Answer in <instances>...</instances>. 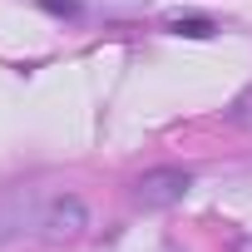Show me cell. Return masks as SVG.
Returning a JSON list of instances; mask_svg holds the SVG:
<instances>
[{
  "mask_svg": "<svg viewBox=\"0 0 252 252\" xmlns=\"http://www.w3.org/2000/svg\"><path fill=\"white\" fill-rule=\"evenodd\" d=\"M84 227H89V208H84L74 193L45 198V208H40V237H45V242H74Z\"/></svg>",
  "mask_w": 252,
  "mask_h": 252,
  "instance_id": "cell-1",
  "label": "cell"
},
{
  "mask_svg": "<svg viewBox=\"0 0 252 252\" xmlns=\"http://www.w3.org/2000/svg\"><path fill=\"white\" fill-rule=\"evenodd\" d=\"M188 188H193V178L183 168H149L134 183V198H139V208H173V203H183Z\"/></svg>",
  "mask_w": 252,
  "mask_h": 252,
  "instance_id": "cell-2",
  "label": "cell"
},
{
  "mask_svg": "<svg viewBox=\"0 0 252 252\" xmlns=\"http://www.w3.org/2000/svg\"><path fill=\"white\" fill-rule=\"evenodd\" d=\"M168 30H173V35H188V40H208L218 25H213L208 15H178V20H168Z\"/></svg>",
  "mask_w": 252,
  "mask_h": 252,
  "instance_id": "cell-3",
  "label": "cell"
}]
</instances>
